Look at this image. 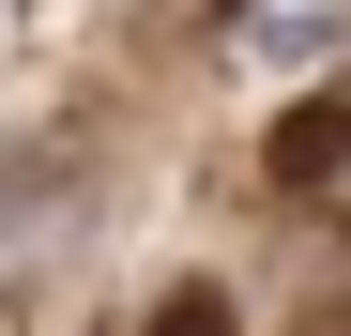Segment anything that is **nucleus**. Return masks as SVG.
Returning a JSON list of instances; mask_svg holds the SVG:
<instances>
[{"label":"nucleus","instance_id":"1","mask_svg":"<svg viewBox=\"0 0 351 336\" xmlns=\"http://www.w3.org/2000/svg\"><path fill=\"white\" fill-rule=\"evenodd\" d=\"M229 46H245L260 77H306V62H336V46H351V0H245Z\"/></svg>","mask_w":351,"mask_h":336},{"label":"nucleus","instance_id":"2","mask_svg":"<svg viewBox=\"0 0 351 336\" xmlns=\"http://www.w3.org/2000/svg\"><path fill=\"white\" fill-rule=\"evenodd\" d=\"M138 336H245V321H229V291H168V306H153Z\"/></svg>","mask_w":351,"mask_h":336},{"label":"nucleus","instance_id":"3","mask_svg":"<svg viewBox=\"0 0 351 336\" xmlns=\"http://www.w3.org/2000/svg\"><path fill=\"white\" fill-rule=\"evenodd\" d=\"M306 336H351V291H321V321H306Z\"/></svg>","mask_w":351,"mask_h":336}]
</instances>
